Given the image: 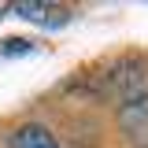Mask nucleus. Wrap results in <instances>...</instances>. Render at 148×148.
I'll return each mask as SVG.
<instances>
[{
	"label": "nucleus",
	"mask_w": 148,
	"mask_h": 148,
	"mask_svg": "<svg viewBox=\"0 0 148 148\" xmlns=\"http://www.w3.org/2000/svg\"><path fill=\"white\" fill-rule=\"evenodd\" d=\"M122 130H126L141 148H148V96L126 100V108H122Z\"/></svg>",
	"instance_id": "1"
},
{
	"label": "nucleus",
	"mask_w": 148,
	"mask_h": 148,
	"mask_svg": "<svg viewBox=\"0 0 148 148\" xmlns=\"http://www.w3.org/2000/svg\"><path fill=\"white\" fill-rule=\"evenodd\" d=\"M15 15L30 18V22H41V26H59V22H67V8H56V4H30V0H22L15 4Z\"/></svg>",
	"instance_id": "2"
},
{
	"label": "nucleus",
	"mask_w": 148,
	"mask_h": 148,
	"mask_svg": "<svg viewBox=\"0 0 148 148\" xmlns=\"http://www.w3.org/2000/svg\"><path fill=\"white\" fill-rule=\"evenodd\" d=\"M11 148H59V141L45 126H22L11 133Z\"/></svg>",
	"instance_id": "3"
},
{
	"label": "nucleus",
	"mask_w": 148,
	"mask_h": 148,
	"mask_svg": "<svg viewBox=\"0 0 148 148\" xmlns=\"http://www.w3.org/2000/svg\"><path fill=\"white\" fill-rule=\"evenodd\" d=\"M4 52H30V41H4Z\"/></svg>",
	"instance_id": "4"
},
{
	"label": "nucleus",
	"mask_w": 148,
	"mask_h": 148,
	"mask_svg": "<svg viewBox=\"0 0 148 148\" xmlns=\"http://www.w3.org/2000/svg\"><path fill=\"white\" fill-rule=\"evenodd\" d=\"M0 11H4V4H0Z\"/></svg>",
	"instance_id": "5"
}]
</instances>
